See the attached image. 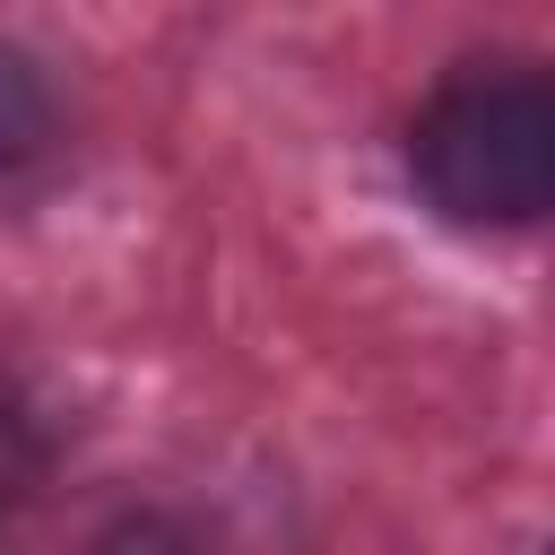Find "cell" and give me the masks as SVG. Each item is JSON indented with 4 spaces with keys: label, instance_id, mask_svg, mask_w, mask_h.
<instances>
[{
    "label": "cell",
    "instance_id": "obj_3",
    "mask_svg": "<svg viewBox=\"0 0 555 555\" xmlns=\"http://www.w3.org/2000/svg\"><path fill=\"white\" fill-rule=\"evenodd\" d=\"M43 486V434L17 399H0V503H26Z\"/></svg>",
    "mask_w": 555,
    "mask_h": 555
},
{
    "label": "cell",
    "instance_id": "obj_1",
    "mask_svg": "<svg viewBox=\"0 0 555 555\" xmlns=\"http://www.w3.org/2000/svg\"><path fill=\"white\" fill-rule=\"evenodd\" d=\"M434 208L468 225H529L555 199V87L538 69H460L408 130Z\"/></svg>",
    "mask_w": 555,
    "mask_h": 555
},
{
    "label": "cell",
    "instance_id": "obj_2",
    "mask_svg": "<svg viewBox=\"0 0 555 555\" xmlns=\"http://www.w3.org/2000/svg\"><path fill=\"white\" fill-rule=\"evenodd\" d=\"M43 130H52V95H43L35 61L26 52H0V173H17L43 147Z\"/></svg>",
    "mask_w": 555,
    "mask_h": 555
},
{
    "label": "cell",
    "instance_id": "obj_4",
    "mask_svg": "<svg viewBox=\"0 0 555 555\" xmlns=\"http://www.w3.org/2000/svg\"><path fill=\"white\" fill-rule=\"evenodd\" d=\"M104 555H173V538H165V520H139V529H121Z\"/></svg>",
    "mask_w": 555,
    "mask_h": 555
}]
</instances>
